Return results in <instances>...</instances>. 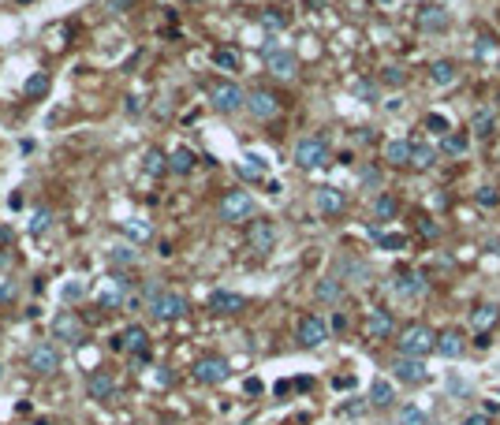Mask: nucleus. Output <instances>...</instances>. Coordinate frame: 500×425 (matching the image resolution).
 <instances>
[{"label": "nucleus", "mask_w": 500, "mask_h": 425, "mask_svg": "<svg viewBox=\"0 0 500 425\" xmlns=\"http://www.w3.org/2000/svg\"><path fill=\"white\" fill-rule=\"evenodd\" d=\"M426 127L437 130V135L444 138V135H448V116H441V112H429V116H426Z\"/></svg>", "instance_id": "37998d69"}, {"label": "nucleus", "mask_w": 500, "mask_h": 425, "mask_svg": "<svg viewBox=\"0 0 500 425\" xmlns=\"http://www.w3.org/2000/svg\"><path fill=\"white\" fill-rule=\"evenodd\" d=\"M239 175L250 179V183H261V179H265V160L261 157H246L239 165Z\"/></svg>", "instance_id": "c85d7f7f"}, {"label": "nucleus", "mask_w": 500, "mask_h": 425, "mask_svg": "<svg viewBox=\"0 0 500 425\" xmlns=\"http://www.w3.org/2000/svg\"><path fill=\"white\" fill-rule=\"evenodd\" d=\"M340 269H344V276H351L355 284H370V269H366L362 261H355V257H344V261H340Z\"/></svg>", "instance_id": "c756f323"}, {"label": "nucleus", "mask_w": 500, "mask_h": 425, "mask_svg": "<svg viewBox=\"0 0 500 425\" xmlns=\"http://www.w3.org/2000/svg\"><path fill=\"white\" fill-rule=\"evenodd\" d=\"M441 150L448 157H463L466 150H471V135H466V130H448V135L441 138Z\"/></svg>", "instance_id": "4be33fe9"}, {"label": "nucleus", "mask_w": 500, "mask_h": 425, "mask_svg": "<svg viewBox=\"0 0 500 425\" xmlns=\"http://www.w3.org/2000/svg\"><path fill=\"white\" fill-rule=\"evenodd\" d=\"M265 68H269L276 78H295L299 56L291 53V48H269V53H265Z\"/></svg>", "instance_id": "1a4fd4ad"}, {"label": "nucleus", "mask_w": 500, "mask_h": 425, "mask_svg": "<svg viewBox=\"0 0 500 425\" xmlns=\"http://www.w3.org/2000/svg\"><path fill=\"white\" fill-rule=\"evenodd\" d=\"M124 108H127V112H142V97H127Z\"/></svg>", "instance_id": "8fccbe9b"}, {"label": "nucleus", "mask_w": 500, "mask_h": 425, "mask_svg": "<svg viewBox=\"0 0 500 425\" xmlns=\"http://www.w3.org/2000/svg\"><path fill=\"white\" fill-rule=\"evenodd\" d=\"M53 336L64 339V343H79L82 339V321L75 309H60V314L53 317Z\"/></svg>", "instance_id": "9b49d317"}, {"label": "nucleus", "mask_w": 500, "mask_h": 425, "mask_svg": "<svg viewBox=\"0 0 500 425\" xmlns=\"http://www.w3.org/2000/svg\"><path fill=\"white\" fill-rule=\"evenodd\" d=\"M243 306H246V299L236 295V291H213V295H209V309H213V314H239Z\"/></svg>", "instance_id": "f3484780"}, {"label": "nucleus", "mask_w": 500, "mask_h": 425, "mask_svg": "<svg viewBox=\"0 0 500 425\" xmlns=\"http://www.w3.org/2000/svg\"><path fill=\"white\" fill-rule=\"evenodd\" d=\"M392 399H396V391H392V384H389L385 377H377V381L370 384V403H374V406H389Z\"/></svg>", "instance_id": "cd10ccee"}, {"label": "nucleus", "mask_w": 500, "mask_h": 425, "mask_svg": "<svg viewBox=\"0 0 500 425\" xmlns=\"http://www.w3.org/2000/svg\"><path fill=\"white\" fill-rule=\"evenodd\" d=\"M493 127H496L493 108H478L474 112V135H493Z\"/></svg>", "instance_id": "473e14b6"}, {"label": "nucleus", "mask_w": 500, "mask_h": 425, "mask_svg": "<svg viewBox=\"0 0 500 425\" xmlns=\"http://www.w3.org/2000/svg\"><path fill=\"white\" fill-rule=\"evenodd\" d=\"M433 160H437V150H433L429 142H414V150H411V168H433Z\"/></svg>", "instance_id": "a878e982"}, {"label": "nucleus", "mask_w": 500, "mask_h": 425, "mask_svg": "<svg viewBox=\"0 0 500 425\" xmlns=\"http://www.w3.org/2000/svg\"><path fill=\"white\" fill-rule=\"evenodd\" d=\"M295 165L299 168H321V165H329V142L325 138H303L295 145Z\"/></svg>", "instance_id": "39448f33"}, {"label": "nucleus", "mask_w": 500, "mask_h": 425, "mask_svg": "<svg viewBox=\"0 0 500 425\" xmlns=\"http://www.w3.org/2000/svg\"><path fill=\"white\" fill-rule=\"evenodd\" d=\"M127 4H131V0H112V8H116V11H120V8H127Z\"/></svg>", "instance_id": "6e6d98bb"}, {"label": "nucleus", "mask_w": 500, "mask_h": 425, "mask_svg": "<svg viewBox=\"0 0 500 425\" xmlns=\"http://www.w3.org/2000/svg\"><path fill=\"white\" fill-rule=\"evenodd\" d=\"M0 239H11V232H8V227H4V224H0Z\"/></svg>", "instance_id": "4d7b16f0"}, {"label": "nucleus", "mask_w": 500, "mask_h": 425, "mask_svg": "<svg viewBox=\"0 0 500 425\" xmlns=\"http://www.w3.org/2000/svg\"><path fill=\"white\" fill-rule=\"evenodd\" d=\"M463 425H493V421H489V414H466Z\"/></svg>", "instance_id": "09e8293b"}, {"label": "nucleus", "mask_w": 500, "mask_h": 425, "mask_svg": "<svg viewBox=\"0 0 500 425\" xmlns=\"http://www.w3.org/2000/svg\"><path fill=\"white\" fill-rule=\"evenodd\" d=\"M191 309V302L179 295V291H149V314L157 321H176Z\"/></svg>", "instance_id": "f03ea898"}, {"label": "nucleus", "mask_w": 500, "mask_h": 425, "mask_svg": "<svg viewBox=\"0 0 500 425\" xmlns=\"http://www.w3.org/2000/svg\"><path fill=\"white\" fill-rule=\"evenodd\" d=\"M228 362L224 358H216V354H206V358H198L194 362V381L198 384H224L228 381Z\"/></svg>", "instance_id": "423d86ee"}, {"label": "nucleus", "mask_w": 500, "mask_h": 425, "mask_svg": "<svg viewBox=\"0 0 500 425\" xmlns=\"http://www.w3.org/2000/svg\"><path fill=\"white\" fill-rule=\"evenodd\" d=\"M419 26H422V30H444V26H448V11H444L441 4H426V8L419 11Z\"/></svg>", "instance_id": "412c9836"}, {"label": "nucleus", "mask_w": 500, "mask_h": 425, "mask_svg": "<svg viewBox=\"0 0 500 425\" xmlns=\"http://www.w3.org/2000/svg\"><path fill=\"white\" fill-rule=\"evenodd\" d=\"M374 217H377V220H392V217H396V202L389 198V194H377V202H374Z\"/></svg>", "instance_id": "c9c22d12"}, {"label": "nucleus", "mask_w": 500, "mask_h": 425, "mask_svg": "<svg viewBox=\"0 0 500 425\" xmlns=\"http://www.w3.org/2000/svg\"><path fill=\"white\" fill-rule=\"evenodd\" d=\"M213 63H216L221 71H236V68H239V56L231 53V48H216V53H213Z\"/></svg>", "instance_id": "e433bc0d"}, {"label": "nucleus", "mask_w": 500, "mask_h": 425, "mask_svg": "<svg viewBox=\"0 0 500 425\" xmlns=\"http://www.w3.org/2000/svg\"><path fill=\"white\" fill-rule=\"evenodd\" d=\"M385 83H389V86H399V83H404V71H399V68H389V71H385Z\"/></svg>", "instance_id": "de8ad7c7"}, {"label": "nucleus", "mask_w": 500, "mask_h": 425, "mask_svg": "<svg viewBox=\"0 0 500 425\" xmlns=\"http://www.w3.org/2000/svg\"><path fill=\"white\" fill-rule=\"evenodd\" d=\"M456 75H459V71H456L452 60H437V63L429 68V83H433V86H452Z\"/></svg>", "instance_id": "b1692460"}, {"label": "nucleus", "mask_w": 500, "mask_h": 425, "mask_svg": "<svg viewBox=\"0 0 500 425\" xmlns=\"http://www.w3.org/2000/svg\"><path fill=\"white\" fill-rule=\"evenodd\" d=\"M463 351H466V336H463V332L452 329V332H441V336H437V354H444V358H459Z\"/></svg>", "instance_id": "aec40b11"}, {"label": "nucleus", "mask_w": 500, "mask_h": 425, "mask_svg": "<svg viewBox=\"0 0 500 425\" xmlns=\"http://www.w3.org/2000/svg\"><path fill=\"white\" fill-rule=\"evenodd\" d=\"M86 391H90V399L97 403H105L116 396V381L109 377V373H90V381H86Z\"/></svg>", "instance_id": "6ab92c4d"}, {"label": "nucleus", "mask_w": 500, "mask_h": 425, "mask_svg": "<svg viewBox=\"0 0 500 425\" xmlns=\"http://www.w3.org/2000/svg\"><path fill=\"white\" fill-rule=\"evenodd\" d=\"M340 295H344V284L336 280V276L318 280V302H340Z\"/></svg>", "instance_id": "bb28decb"}, {"label": "nucleus", "mask_w": 500, "mask_h": 425, "mask_svg": "<svg viewBox=\"0 0 500 425\" xmlns=\"http://www.w3.org/2000/svg\"><path fill=\"white\" fill-rule=\"evenodd\" d=\"M336 388H355V377H336Z\"/></svg>", "instance_id": "5fc2aeb1"}, {"label": "nucleus", "mask_w": 500, "mask_h": 425, "mask_svg": "<svg viewBox=\"0 0 500 425\" xmlns=\"http://www.w3.org/2000/svg\"><path fill=\"white\" fill-rule=\"evenodd\" d=\"M366 332H370V339H389L396 332V321L389 309H370V321H366Z\"/></svg>", "instance_id": "dca6fc26"}, {"label": "nucleus", "mask_w": 500, "mask_h": 425, "mask_svg": "<svg viewBox=\"0 0 500 425\" xmlns=\"http://www.w3.org/2000/svg\"><path fill=\"white\" fill-rule=\"evenodd\" d=\"M261 26L284 30V26H288V15H284V11H276V8H269V11H261Z\"/></svg>", "instance_id": "58836bf2"}, {"label": "nucleus", "mask_w": 500, "mask_h": 425, "mask_svg": "<svg viewBox=\"0 0 500 425\" xmlns=\"http://www.w3.org/2000/svg\"><path fill=\"white\" fill-rule=\"evenodd\" d=\"M419 227H422V235H429V239H433V235H437V224H433V220H422Z\"/></svg>", "instance_id": "3c124183"}, {"label": "nucleus", "mask_w": 500, "mask_h": 425, "mask_svg": "<svg viewBox=\"0 0 500 425\" xmlns=\"http://www.w3.org/2000/svg\"><path fill=\"white\" fill-rule=\"evenodd\" d=\"M246 108H250V116H254V120H273L280 112V101H276V93H269V90H250L246 93Z\"/></svg>", "instance_id": "9d476101"}, {"label": "nucleus", "mask_w": 500, "mask_h": 425, "mask_svg": "<svg viewBox=\"0 0 500 425\" xmlns=\"http://www.w3.org/2000/svg\"><path fill=\"white\" fill-rule=\"evenodd\" d=\"M396 343H399V354H407V358H426L429 351H437V332L426 329V324H407L404 336H399Z\"/></svg>", "instance_id": "f257e3e1"}, {"label": "nucleus", "mask_w": 500, "mask_h": 425, "mask_svg": "<svg viewBox=\"0 0 500 425\" xmlns=\"http://www.w3.org/2000/svg\"><path fill=\"white\" fill-rule=\"evenodd\" d=\"M392 373L404 384H422L426 377H429V369L422 366V358H407V354H399L396 362H392Z\"/></svg>", "instance_id": "f8f14e48"}, {"label": "nucleus", "mask_w": 500, "mask_h": 425, "mask_svg": "<svg viewBox=\"0 0 500 425\" xmlns=\"http://www.w3.org/2000/svg\"><path fill=\"white\" fill-rule=\"evenodd\" d=\"M392 291L399 299H419V295H426V280L419 272H399L392 280Z\"/></svg>", "instance_id": "4468645a"}, {"label": "nucleus", "mask_w": 500, "mask_h": 425, "mask_svg": "<svg viewBox=\"0 0 500 425\" xmlns=\"http://www.w3.org/2000/svg\"><path fill=\"white\" fill-rule=\"evenodd\" d=\"M329 339V321L325 317H318V314H310V317H303L299 321V343L303 347H321V343Z\"/></svg>", "instance_id": "0eeeda50"}, {"label": "nucleus", "mask_w": 500, "mask_h": 425, "mask_svg": "<svg viewBox=\"0 0 500 425\" xmlns=\"http://www.w3.org/2000/svg\"><path fill=\"white\" fill-rule=\"evenodd\" d=\"M396 421L399 425H426V411H419V406H404Z\"/></svg>", "instance_id": "ea45409f"}, {"label": "nucleus", "mask_w": 500, "mask_h": 425, "mask_svg": "<svg viewBox=\"0 0 500 425\" xmlns=\"http://www.w3.org/2000/svg\"><path fill=\"white\" fill-rule=\"evenodd\" d=\"M246 105V93L236 83H216L213 86V108L216 112H239Z\"/></svg>", "instance_id": "6e6552de"}, {"label": "nucleus", "mask_w": 500, "mask_h": 425, "mask_svg": "<svg viewBox=\"0 0 500 425\" xmlns=\"http://www.w3.org/2000/svg\"><path fill=\"white\" fill-rule=\"evenodd\" d=\"M194 160H198V157H194L191 150H176V153H172V160H169V168H172V172H179V175H187V172L194 168Z\"/></svg>", "instance_id": "2f4dec72"}, {"label": "nucleus", "mask_w": 500, "mask_h": 425, "mask_svg": "<svg viewBox=\"0 0 500 425\" xmlns=\"http://www.w3.org/2000/svg\"><path fill=\"white\" fill-rule=\"evenodd\" d=\"M45 90H49V75L38 71V75H30V78H26V97H41Z\"/></svg>", "instance_id": "a19ab883"}, {"label": "nucleus", "mask_w": 500, "mask_h": 425, "mask_svg": "<svg viewBox=\"0 0 500 425\" xmlns=\"http://www.w3.org/2000/svg\"><path fill=\"white\" fill-rule=\"evenodd\" d=\"M112 261H116V265H135V261H139V250L127 247V242H120V247H112Z\"/></svg>", "instance_id": "4c0bfd02"}, {"label": "nucleus", "mask_w": 500, "mask_h": 425, "mask_svg": "<svg viewBox=\"0 0 500 425\" xmlns=\"http://www.w3.org/2000/svg\"><path fill=\"white\" fill-rule=\"evenodd\" d=\"M124 232L131 235V247H135V242H146L149 235H154V232H149V224H142V220H124Z\"/></svg>", "instance_id": "72a5a7b5"}, {"label": "nucleus", "mask_w": 500, "mask_h": 425, "mask_svg": "<svg viewBox=\"0 0 500 425\" xmlns=\"http://www.w3.org/2000/svg\"><path fill=\"white\" fill-rule=\"evenodd\" d=\"M26 369L38 373V377H49V373L60 369V351L53 347V343H34L26 354Z\"/></svg>", "instance_id": "7ed1b4c3"}, {"label": "nucleus", "mask_w": 500, "mask_h": 425, "mask_svg": "<svg viewBox=\"0 0 500 425\" xmlns=\"http://www.w3.org/2000/svg\"><path fill=\"white\" fill-rule=\"evenodd\" d=\"M370 235L377 239V247H381V250H404V247H407V239H404V235H396V232H377V227H374Z\"/></svg>", "instance_id": "7c9ffc66"}, {"label": "nucleus", "mask_w": 500, "mask_h": 425, "mask_svg": "<svg viewBox=\"0 0 500 425\" xmlns=\"http://www.w3.org/2000/svg\"><path fill=\"white\" fill-rule=\"evenodd\" d=\"M411 150H414V142L392 138V142L385 145V160H389V165H411Z\"/></svg>", "instance_id": "5701e85b"}, {"label": "nucleus", "mask_w": 500, "mask_h": 425, "mask_svg": "<svg viewBox=\"0 0 500 425\" xmlns=\"http://www.w3.org/2000/svg\"><path fill=\"white\" fill-rule=\"evenodd\" d=\"M474 198H478V205H486V209H496V205H500V194H496L493 187H478Z\"/></svg>", "instance_id": "79ce46f5"}, {"label": "nucleus", "mask_w": 500, "mask_h": 425, "mask_svg": "<svg viewBox=\"0 0 500 425\" xmlns=\"http://www.w3.org/2000/svg\"><path fill=\"white\" fill-rule=\"evenodd\" d=\"M49 224H53V217L41 209V212H34V220H30V232L34 235H41V232H49Z\"/></svg>", "instance_id": "c03bdc74"}, {"label": "nucleus", "mask_w": 500, "mask_h": 425, "mask_svg": "<svg viewBox=\"0 0 500 425\" xmlns=\"http://www.w3.org/2000/svg\"><path fill=\"white\" fill-rule=\"evenodd\" d=\"M164 168H169V157H164L161 150H146V172L149 175H161Z\"/></svg>", "instance_id": "f704fd0d"}, {"label": "nucleus", "mask_w": 500, "mask_h": 425, "mask_svg": "<svg viewBox=\"0 0 500 425\" xmlns=\"http://www.w3.org/2000/svg\"><path fill=\"white\" fill-rule=\"evenodd\" d=\"M332 329L344 332V329H347V317H344V314H336V317H332Z\"/></svg>", "instance_id": "864d4df0"}, {"label": "nucleus", "mask_w": 500, "mask_h": 425, "mask_svg": "<svg viewBox=\"0 0 500 425\" xmlns=\"http://www.w3.org/2000/svg\"><path fill=\"white\" fill-rule=\"evenodd\" d=\"M273 247H276V227L269 220H254V224H250V250L269 254Z\"/></svg>", "instance_id": "ddd939ff"}, {"label": "nucleus", "mask_w": 500, "mask_h": 425, "mask_svg": "<svg viewBox=\"0 0 500 425\" xmlns=\"http://www.w3.org/2000/svg\"><path fill=\"white\" fill-rule=\"evenodd\" d=\"M38 425H53V421H38Z\"/></svg>", "instance_id": "bf43d9fd"}, {"label": "nucleus", "mask_w": 500, "mask_h": 425, "mask_svg": "<svg viewBox=\"0 0 500 425\" xmlns=\"http://www.w3.org/2000/svg\"><path fill=\"white\" fill-rule=\"evenodd\" d=\"M64 295H68V299H79V295H82V284H68V287H64Z\"/></svg>", "instance_id": "603ef678"}, {"label": "nucleus", "mask_w": 500, "mask_h": 425, "mask_svg": "<svg viewBox=\"0 0 500 425\" xmlns=\"http://www.w3.org/2000/svg\"><path fill=\"white\" fill-rule=\"evenodd\" d=\"M124 302V291L112 287V291H101V306H120Z\"/></svg>", "instance_id": "49530a36"}, {"label": "nucleus", "mask_w": 500, "mask_h": 425, "mask_svg": "<svg viewBox=\"0 0 500 425\" xmlns=\"http://www.w3.org/2000/svg\"><path fill=\"white\" fill-rule=\"evenodd\" d=\"M500 321V306H493V302H486V306H478L474 314H471V329L478 332V336H486L493 324Z\"/></svg>", "instance_id": "a211bd4d"}, {"label": "nucleus", "mask_w": 500, "mask_h": 425, "mask_svg": "<svg viewBox=\"0 0 500 425\" xmlns=\"http://www.w3.org/2000/svg\"><path fill=\"white\" fill-rule=\"evenodd\" d=\"M374 4H396V0H374Z\"/></svg>", "instance_id": "13d9d810"}, {"label": "nucleus", "mask_w": 500, "mask_h": 425, "mask_svg": "<svg viewBox=\"0 0 500 425\" xmlns=\"http://www.w3.org/2000/svg\"><path fill=\"white\" fill-rule=\"evenodd\" d=\"M362 187L377 190V187H381V172H377V168H362Z\"/></svg>", "instance_id": "a18cd8bd"}, {"label": "nucleus", "mask_w": 500, "mask_h": 425, "mask_svg": "<svg viewBox=\"0 0 500 425\" xmlns=\"http://www.w3.org/2000/svg\"><path fill=\"white\" fill-rule=\"evenodd\" d=\"M221 217H224L228 224H243V220H250V217H254V198H250L246 190H231V194H224Z\"/></svg>", "instance_id": "20e7f679"}, {"label": "nucleus", "mask_w": 500, "mask_h": 425, "mask_svg": "<svg viewBox=\"0 0 500 425\" xmlns=\"http://www.w3.org/2000/svg\"><path fill=\"white\" fill-rule=\"evenodd\" d=\"M314 205H318V212H325V217H336V212L347 205V198H344L336 187H318V194H314Z\"/></svg>", "instance_id": "2eb2a0df"}, {"label": "nucleus", "mask_w": 500, "mask_h": 425, "mask_svg": "<svg viewBox=\"0 0 500 425\" xmlns=\"http://www.w3.org/2000/svg\"><path fill=\"white\" fill-rule=\"evenodd\" d=\"M116 347H131L139 358H146V329H142V324H131V329L120 336V343H116Z\"/></svg>", "instance_id": "393cba45"}]
</instances>
